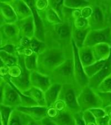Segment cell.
Wrapping results in <instances>:
<instances>
[{
    "label": "cell",
    "mask_w": 111,
    "mask_h": 125,
    "mask_svg": "<svg viewBox=\"0 0 111 125\" xmlns=\"http://www.w3.org/2000/svg\"><path fill=\"white\" fill-rule=\"evenodd\" d=\"M30 81L31 86L36 87L43 93H45L52 84L49 76L42 74L37 71L31 72Z\"/></svg>",
    "instance_id": "14"
},
{
    "label": "cell",
    "mask_w": 111,
    "mask_h": 125,
    "mask_svg": "<svg viewBox=\"0 0 111 125\" xmlns=\"http://www.w3.org/2000/svg\"><path fill=\"white\" fill-rule=\"evenodd\" d=\"M78 52L79 60L83 68L91 65L96 62L91 47L83 46L78 49Z\"/></svg>",
    "instance_id": "23"
},
{
    "label": "cell",
    "mask_w": 111,
    "mask_h": 125,
    "mask_svg": "<svg viewBox=\"0 0 111 125\" xmlns=\"http://www.w3.org/2000/svg\"><path fill=\"white\" fill-rule=\"evenodd\" d=\"M4 24H5V22L4 21L3 18L2 17L1 14H0V28H1Z\"/></svg>",
    "instance_id": "49"
},
{
    "label": "cell",
    "mask_w": 111,
    "mask_h": 125,
    "mask_svg": "<svg viewBox=\"0 0 111 125\" xmlns=\"http://www.w3.org/2000/svg\"><path fill=\"white\" fill-rule=\"evenodd\" d=\"M22 93L32 99L38 106H46L44 93L39 89L33 86H31L28 90Z\"/></svg>",
    "instance_id": "25"
},
{
    "label": "cell",
    "mask_w": 111,
    "mask_h": 125,
    "mask_svg": "<svg viewBox=\"0 0 111 125\" xmlns=\"http://www.w3.org/2000/svg\"><path fill=\"white\" fill-rule=\"evenodd\" d=\"M31 118L15 108L11 114L8 125H28Z\"/></svg>",
    "instance_id": "24"
},
{
    "label": "cell",
    "mask_w": 111,
    "mask_h": 125,
    "mask_svg": "<svg viewBox=\"0 0 111 125\" xmlns=\"http://www.w3.org/2000/svg\"><path fill=\"white\" fill-rule=\"evenodd\" d=\"M109 125H111V119H110V122H109Z\"/></svg>",
    "instance_id": "53"
},
{
    "label": "cell",
    "mask_w": 111,
    "mask_h": 125,
    "mask_svg": "<svg viewBox=\"0 0 111 125\" xmlns=\"http://www.w3.org/2000/svg\"><path fill=\"white\" fill-rule=\"evenodd\" d=\"M0 35L2 41V46L5 44H12L18 47L19 45L21 37L16 23L4 24L0 28Z\"/></svg>",
    "instance_id": "11"
},
{
    "label": "cell",
    "mask_w": 111,
    "mask_h": 125,
    "mask_svg": "<svg viewBox=\"0 0 111 125\" xmlns=\"http://www.w3.org/2000/svg\"><path fill=\"white\" fill-rule=\"evenodd\" d=\"M51 84H76L74 74L73 55L56 68L49 75Z\"/></svg>",
    "instance_id": "4"
},
{
    "label": "cell",
    "mask_w": 111,
    "mask_h": 125,
    "mask_svg": "<svg viewBox=\"0 0 111 125\" xmlns=\"http://www.w3.org/2000/svg\"><path fill=\"white\" fill-rule=\"evenodd\" d=\"M0 14L5 23L13 24L17 21V17L8 1H0Z\"/></svg>",
    "instance_id": "19"
},
{
    "label": "cell",
    "mask_w": 111,
    "mask_h": 125,
    "mask_svg": "<svg viewBox=\"0 0 111 125\" xmlns=\"http://www.w3.org/2000/svg\"><path fill=\"white\" fill-rule=\"evenodd\" d=\"M83 117L86 125H97L95 117L89 110L83 112Z\"/></svg>",
    "instance_id": "37"
},
{
    "label": "cell",
    "mask_w": 111,
    "mask_h": 125,
    "mask_svg": "<svg viewBox=\"0 0 111 125\" xmlns=\"http://www.w3.org/2000/svg\"><path fill=\"white\" fill-rule=\"evenodd\" d=\"M81 90L76 84H66L62 85L58 95V100L63 102L73 114L81 111L77 102V96Z\"/></svg>",
    "instance_id": "5"
},
{
    "label": "cell",
    "mask_w": 111,
    "mask_h": 125,
    "mask_svg": "<svg viewBox=\"0 0 111 125\" xmlns=\"http://www.w3.org/2000/svg\"><path fill=\"white\" fill-rule=\"evenodd\" d=\"M75 125H86L85 122L83 117V112L80 111L73 114Z\"/></svg>",
    "instance_id": "41"
},
{
    "label": "cell",
    "mask_w": 111,
    "mask_h": 125,
    "mask_svg": "<svg viewBox=\"0 0 111 125\" xmlns=\"http://www.w3.org/2000/svg\"><path fill=\"white\" fill-rule=\"evenodd\" d=\"M16 109L29 116L31 119L35 121H41L43 118L47 117V109L46 106H31L24 107L18 106Z\"/></svg>",
    "instance_id": "15"
},
{
    "label": "cell",
    "mask_w": 111,
    "mask_h": 125,
    "mask_svg": "<svg viewBox=\"0 0 111 125\" xmlns=\"http://www.w3.org/2000/svg\"><path fill=\"white\" fill-rule=\"evenodd\" d=\"M21 68L18 64L16 65L10 66L8 67L7 76L9 78H17L21 74Z\"/></svg>",
    "instance_id": "38"
},
{
    "label": "cell",
    "mask_w": 111,
    "mask_h": 125,
    "mask_svg": "<svg viewBox=\"0 0 111 125\" xmlns=\"http://www.w3.org/2000/svg\"><path fill=\"white\" fill-rule=\"evenodd\" d=\"M2 46V41L1 35H0V48H1Z\"/></svg>",
    "instance_id": "50"
},
{
    "label": "cell",
    "mask_w": 111,
    "mask_h": 125,
    "mask_svg": "<svg viewBox=\"0 0 111 125\" xmlns=\"http://www.w3.org/2000/svg\"><path fill=\"white\" fill-rule=\"evenodd\" d=\"M48 1L47 0H37L35 1V7L38 11H42L48 6Z\"/></svg>",
    "instance_id": "42"
},
{
    "label": "cell",
    "mask_w": 111,
    "mask_h": 125,
    "mask_svg": "<svg viewBox=\"0 0 111 125\" xmlns=\"http://www.w3.org/2000/svg\"><path fill=\"white\" fill-rule=\"evenodd\" d=\"M3 81H4L3 78H2V77L0 75V84H1V83L3 82Z\"/></svg>",
    "instance_id": "51"
},
{
    "label": "cell",
    "mask_w": 111,
    "mask_h": 125,
    "mask_svg": "<svg viewBox=\"0 0 111 125\" xmlns=\"http://www.w3.org/2000/svg\"><path fill=\"white\" fill-rule=\"evenodd\" d=\"M18 65L21 68V74L17 78H9L6 75L10 82L21 92H24L30 88L31 85L30 81V71L25 67L24 63V57L21 55H17Z\"/></svg>",
    "instance_id": "9"
},
{
    "label": "cell",
    "mask_w": 111,
    "mask_h": 125,
    "mask_svg": "<svg viewBox=\"0 0 111 125\" xmlns=\"http://www.w3.org/2000/svg\"><path fill=\"white\" fill-rule=\"evenodd\" d=\"M73 52V62H74V74L75 83L79 89H82L88 85L89 78L86 74L83 69V66L82 65L80 60H79L78 48L75 45L74 42L72 41Z\"/></svg>",
    "instance_id": "10"
},
{
    "label": "cell",
    "mask_w": 111,
    "mask_h": 125,
    "mask_svg": "<svg viewBox=\"0 0 111 125\" xmlns=\"http://www.w3.org/2000/svg\"><path fill=\"white\" fill-rule=\"evenodd\" d=\"M90 30L91 29L89 27L80 30V29L75 28L73 26L72 34V41L74 42L78 49L83 46L86 38Z\"/></svg>",
    "instance_id": "26"
},
{
    "label": "cell",
    "mask_w": 111,
    "mask_h": 125,
    "mask_svg": "<svg viewBox=\"0 0 111 125\" xmlns=\"http://www.w3.org/2000/svg\"><path fill=\"white\" fill-rule=\"evenodd\" d=\"M37 12L42 20L45 26H52L63 22L57 13L49 5L45 9L39 11H37Z\"/></svg>",
    "instance_id": "18"
},
{
    "label": "cell",
    "mask_w": 111,
    "mask_h": 125,
    "mask_svg": "<svg viewBox=\"0 0 111 125\" xmlns=\"http://www.w3.org/2000/svg\"><path fill=\"white\" fill-rule=\"evenodd\" d=\"M48 5L63 22V0H48Z\"/></svg>",
    "instance_id": "30"
},
{
    "label": "cell",
    "mask_w": 111,
    "mask_h": 125,
    "mask_svg": "<svg viewBox=\"0 0 111 125\" xmlns=\"http://www.w3.org/2000/svg\"><path fill=\"white\" fill-rule=\"evenodd\" d=\"M45 43L47 47L73 51V22L66 20L59 24L45 26Z\"/></svg>",
    "instance_id": "1"
},
{
    "label": "cell",
    "mask_w": 111,
    "mask_h": 125,
    "mask_svg": "<svg viewBox=\"0 0 111 125\" xmlns=\"http://www.w3.org/2000/svg\"><path fill=\"white\" fill-rule=\"evenodd\" d=\"M14 109L0 105V118L2 125H8L11 114Z\"/></svg>",
    "instance_id": "33"
},
{
    "label": "cell",
    "mask_w": 111,
    "mask_h": 125,
    "mask_svg": "<svg viewBox=\"0 0 111 125\" xmlns=\"http://www.w3.org/2000/svg\"><path fill=\"white\" fill-rule=\"evenodd\" d=\"M110 75H111V52L105 65L102 69L95 75L89 78L88 86L96 90L100 83Z\"/></svg>",
    "instance_id": "12"
},
{
    "label": "cell",
    "mask_w": 111,
    "mask_h": 125,
    "mask_svg": "<svg viewBox=\"0 0 111 125\" xmlns=\"http://www.w3.org/2000/svg\"><path fill=\"white\" fill-rule=\"evenodd\" d=\"M95 91L102 93L111 92V75L104 79Z\"/></svg>",
    "instance_id": "35"
},
{
    "label": "cell",
    "mask_w": 111,
    "mask_h": 125,
    "mask_svg": "<svg viewBox=\"0 0 111 125\" xmlns=\"http://www.w3.org/2000/svg\"><path fill=\"white\" fill-rule=\"evenodd\" d=\"M0 125H2V122H1V118H0Z\"/></svg>",
    "instance_id": "54"
},
{
    "label": "cell",
    "mask_w": 111,
    "mask_h": 125,
    "mask_svg": "<svg viewBox=\"0 0 111 125\" xmlns=\"http://www.w3.org/2000/svg\"><path fill=\"white\" fill-rule=\"evenodd\" d=\"M111 1H92V14L88 19L91 30H99L111 27L110 12Z\"/></svg>",
    "instance_id": "3"
},
{
    "label": "cell",
    "mask_w": 111,
    "mask_h": 125,
    "mask_svg": "<svg viewBox=\"0 0 111 125\" xmlns=\"http://www.w3.org/2000/svg\"><path fill=\"white\" fill-rule=\"evenodd\" d=\"M100 43L111 45V27L99 30H90L86 38L83 46L92 47Z\"/></svg>",
    "instance_id": "8"
},
{
    "label": "cell",
    "mask_w": 111,
    "mask_h": 125,
    "mask_svg": "<svg viewBox=\"0 0 111 125\" xmlns=\"http://www.w3.org/2000/svg\"><path fill=\"white\" fill-rule=\"evenodd\" d=\"M92 1L86 0H63L64 7L74 10H82V8L90 6Z\"/></svg>",
    "instance_id": "27"
},
{
    "label": "cell",
    "mask_w": 111,
    "mask_h": 125,
    "mask_svg": "<svg viewBox=\"0 0 111 125\" xmlns=\"http://www.w3.org/2000/svg\"><path fill=\"white\" fill-rule=\"evenodd\" d=\"M5 84V80H4L3 82L0 84V105L2 104L3 101V88L4 85Z\"/></svg>",
    "instance_id": "47"
},
{
    "label": "cell",
    "mask_w": 111,
    "mask_h": 125,
    "mask_svg": "<svg viewBox=\"0 0 111 125\" xmlns=\"http://www.w3.org/2000/svg\"><path fill=\"white\" fill-rule=\"evenodd\" d=\"M17 47L12 44H5L0 48V51L6 52L11 55L17 56Z\"/></svg>",
    "instance_id": "39"
},
{
    "label": "cell",
    "mask_w": 111,
    "mask_h": 125,
    "mask_svg": "<svg viewBox=\"0 0 111 125\" xmlns=\"http://www.w3.org/2000/svg\"><path fill=\"white\" fill-rule=\"evenodd\" d=\"M5 84L3 88L2 104L4 106H8L13 109L21 105V100L17 89L10 82L8 77H3Z\"/></svg>",
    "instance_id": "7"
},
{
    "label": "cell",
    "mask_w": 111,
    "mask_h": 125,
    "mask_svg": "<svg viewBox=\"0 0 111 125\" xmlns=\"http://www.w3.org/2000/svg\"><path fill=\"white\" fill-rule=\"evenodd\" d=\"M89 111L91 112L92 115L94 116L95 118H100L103 117L107 115L105 110L102 109V108H95V109H92L89 110Z\"/></svg>",
    "instance_id": "40"
},
{
    "label": "cell",
    "mask_w": 111,
    "mask_h": 125,
    "mask_svg": "<svg viewBox=\"0 0 111 125\" xmlns=\"http://www.w3.org/2000/svg\"><path fill=\"white\" fill-rule=\"evenodd\" d=\"M52 120L57 125H75L73 114L67 107L57 111V115Z\"/></svg>",
    "instance_id": "21"
},
{
    "label": "cell",
    "mask_w": 111,
    "mask_h": 125,
    "mask_svg": "<svg viewBox=\"0 0 111 125\" xmlns=\"http://www.w3.org/2000/svg\"><path fill=\"white\" fill-rule=\"evenodd\" d=\"M73 26L75 28L80 29V30L87 28L89 27L88 20L82 18L81 16H79L73 21Z\"/></svg>",
    "instance_id": "36"
},
{
    "label": "cell",
    "mask_w": 111,
    "mask_h": 125,
    "mask_svg": "<svg viewBox=\"0 0 111 125\" xmlns=\"http://www.w3.org/2000/svg\"><path fill=\"white\" fill-rule=\"evenodd\" d=\"M16 24L18 28L21 38L30 39L34 37L35 27L32 16L24 20L17 21Z\"/></svg>",
    "instance_id": "13"
},
{
    "label": "cell",
    "mask_w": 111,
    "mask_h": 125,
    "mask_svg": "<svg viewBox=\"0 0 111 125\" xmlns=\"http://www.w3.org/2000/svg\"><path fill=\"white\" fill-rule=\"evenodd\" d=\"M92 53L96 61L107 60L111 52V45L106 43L98 44L91 47Z\"/></svg>",
    "instance_id": "22"
},
{
    "label": "cell",
    "mask_w": 111,
    "mask_h": 125,
    "mask_svg": "<svg viewBox=\"0 0 111 125\" xmlns=\"http://www.w3.org/2000/svg\"><path fill=\"white\" fill-rule=\"evenodd\" d=\"M57 114V111L53 106L52 107H48L47 109V117L51 118V119H53L56 117Z\"/></svg>",
    "instance_id": "45"
},
{
    "label": "cell",
    "mask_w": 111,
    "mask_h": 125,
    "mask_svg": "<svg viewBox=\"0 0 111 125\" xmlns=\"http://www.w3.org/2000/svg\"><path fill=\"white\" fill-rule=\"evenodd\" d=\"M110 14L111 15V3H110Z\"/></svg>",
    "instance_id": "52"
},
{
    "label": "cell",
    "mask_w": 111,
    "mask_h": 125,
    "mask_svg": "<svg viewBox=\"0 0 111 125\" xmlns=\"http://www.w3.org/2000/svg\"><path fill=\"white\" fill-rule=\"evenodd\" d=\"M28 125H42L41 121H35L31 120L30 122L28 123Z\"/></svg>",
    "instance_id": "48"
},
{
    "label": "cell",
    "mask_w": 111,
    "mask_h": 125,
    "mask_svg": "<svg viewBox=\"0 0 111 125\" xmlns=\"http://www.w3.org/2000/svg\"><path fill=\"white\" fill-rule=\"evenodd\" d=\"M41 121L42 125H57L53 120L48 117L43 118Z\"/></svg>",
    "instance_id": "46"
},
{
    "label": "cell",
    "mask_w": 111,
    "mask_h": 125,
    "mask_svg": "<svg viewBox=\"0 0 111 125\" xmlns=\"http://www.w3.org/2000/svg\"><path fill=\"white\" fill-rule=\"evenodd\" d=\"M77 102L82 112L95 108H102V102L97 93L88 86L81 90L77 96Z\"/></svg>",
    "instance_id": "6"
},
{
    "label": "cell",
    "mask_w": 111,
    "mask_h": 125,
    "mask_svg": "<svg viewBox=\"0 0 111 125\" xmlns=\"http://www.w3.org/2000/svg\"><path fill=\"white\" fill-rule=\"evenodd\" d=\"M110 118L109 116L106 115L103 117L96 118V124L97 125H109Z\"/></svg>",
    "instance_id": "44"
},
{
    "label": "cell",
    "mask_w": 111,
    "mask_h": 125,
    "mask_svg": "<svg viewBox=\"0 0 111 125\" xmlns=\"http://www.w3.org/2000/svg\"><path fill=\"white\" fill-rule=\"evenodd\" d=\"M37 54L36 53H33L31 55L24 57L25 65L27 70L30 72L37 71Z\"/></svg>",
    "instance_id": "32"
},
{
    "label": "cell",
    "mask_w": 111,
    "mask_h": 125,
    "mask_svg": "<svg viewBox=\"0 0 111 125\" xmlns=\"http://www.w3.org/2000/svg\"><path fill=\"white\" fill-rule=\"evenodd\" d=\"M62 85L59 84H52L49 88L44 93L46 107H52L58 100Z\"/></svg>",
    "instance_id": "20"
},
{
    "label": "cell",
    "mask_w": 111,
    "mask_h": 125,
    "mask_svg": "<svg viewBox=\"0 0 111 125\" xmlns=\"http://www.w3.org/2000/svg\"><path fill=\"white\" fill-rule=\"evenodd\" d=\"M26 48L30 49L33 53L39 54L47 48L45 43L38 41L35 37L29 40L28 43Z\"/></svg>",
    "instance_id": "29"
},
{
    "label": "cell",
    "mask_w": 111,
    "mask_h": 125,
    "mask_svg": "<svg viewBox=\"0 0 111 125\" xmlns=\"http://www.w3.org/2000/svg\"><path fill=\"white\" fill-rule=\"evenodd\" d=\"M32 13V16L34 22L35 33L34 37L38 41L45 43V28L42 20L39 16L35 6L30 8Z\"/></svg>",
    "instance_id": "17"
},
{
    "label": "cell",
    "mask_w": 111,
    "mask_h": 125,
    "mask_svg": "<svg viewBox=\"0 0 111 125\" xmlns=\"http://www.w3.org/2000/svg\"><path fill=\"white\" fill-rule=\"evenodd\" d=\"M8 2L13 8L18 21L32 16V11L25 3L24 0H12L8 1Z\"/></svg>",
    "instance_id": "16"
},
{
    "label": "cell",
    "mask_w": 111,
    "mask_h": 125,
    "mask_svg": "<svg viewBox=\"0 0 111 125\" xmlns=\"http://www.w3.org/2000/svg\"><path fill=\"white\" fill-rule=\"evenodd\" d=\"M0 59L2 61L3 64L8 67L18 64L17 56L11 55L3 51H0Z\"/></svg>",
    "instance_id": "31"
},
{
    "label": "cell",
    "mask_w": 111,
    "mask_h": 125,
    "mask_svg": "<svg viewBox=\"0 0 111 125\" xmlns=\"http://www.w3.org/2000/svg\"><path fill=\"white\" fill-rule=\"evenodd\" d=\"M73 55V51L47 47L43 52L37 54V72L49 76L56 68Z\"/></svg>",
    "instance_id": "2"
},
{
    "label": "cell",
    "mask_w": 111,
    "mask_h": 125,
    "mask_svg": "<svg viewBox=\"0 0 111 125\" xmlns=\"http://www.w3.org/2000/svg\"><path fill=\"white\" fill-rule=\"evenodd\" d=\"M107 59L96 61L91 65L83 68L85 73L87 75V76L88 77V78H91L92 76L97 74L98 72H99L105 65Z\"/></svg>",
    "instance_id": "28"
},
{
    "label": "cell",
    "mask_w": 111,
    "mask_h": 125,
    "mask_svg": "<svg viewBox=\"0 0 111 125\" xmlns=\"http://www.w3.org/2000/svg\"><path fill=\"white\" fill-rule=\"evenodd\" d=\"M98 96L99 97L102 102V108L105 109L106 108L111 106V92L102 93L96 91Z\"/></svg>",
    "instance_id": "34"
},
{
    "label": "cell",
    "mask_w": 111,
    "mask_h": 125,
    "mask_svg": "<svg viewBox=\"0 0 111 125\" xmlns=\"http://www.w3.org/2000/svg\"><path fill=\"white\" fill-rule=\"evenodd\" d=\"M92 8L90 6H87L86 7H85L81 10V16L83 18L88 20L89 17L91 16L92 14Z\"/></svg>",
    "instance_id": "43"
}]
</instances>
